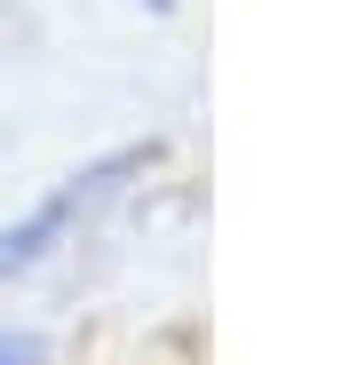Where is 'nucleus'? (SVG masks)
Instances as JSON below:
<instances>
[{"mask_svg":"<svg viewBox=\"0 0 357 365\" xmlns=\"http://www.w3.org/2000/svg\"><path fill=\"white\" fill-rule=\"evenodd\" d=\"M128 9H151V16H175V0H128Z\"/></svg>","mask_w":357,"mask_h":365,"instance_id":"3","label":"nucleus"},{"mask_svg":"<svg viewBox=\"0 0 357 365\" xmlns=\"http://www.w3.org/2000/svg\"><path fill=\"white\" fill-rule=\"evenodd\" d=\"M167 159V143H119V151H95L88 167H72L64 182H48V191L0 222V294H16L24 278H40L64 247H80V238L135 191V182Z\"/></svg>","mask_w":357,"mask_h":365,"instance_id":"1","label":"nucleus"},{"mask_svg":"<svg viewBox=\"0 0 357 365\" xmlns=\"http://www.w3.org/2000/svg\"><path fill=\"white\" fill-rule=\"evenodd\" d=\"M0 365H48V334L40 326H0Z\"/></svg>","mask_w":357,"mask_h":365,"instance_id":"2","label":"nucleus"}]
</instances>
